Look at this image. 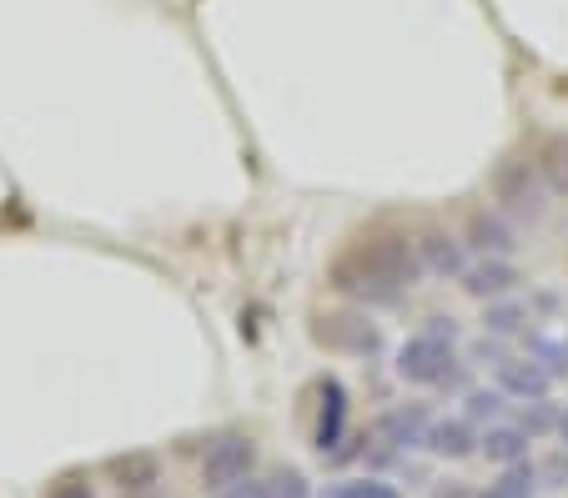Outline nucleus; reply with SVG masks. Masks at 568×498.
I'll return each instance as SVG.
<instances>
[{
	"label": "nucleus",
	"mask_w": 568,
	"mask_h": 498,
	"mask_svg": "<svg viewBox=\"0 0 568 498\" xmlns=\"http://www.w3.org/2000/svg\"><path fill=\"white\" fill-rule=\"evenodd\" d=\"M518 428H524L528 438L548 434V428H558V408H554L548 398H528V403H524V418H518Z\"/></svg>",
	"instance_id": "obj_20"
},
{
	"label": "nucleus",
	"mask_w": 568,
	"mask_h": 498,
	"mask_svg": "<svg viewBox=\"0 0 568 498\" xmlns=\"http://www.w3.org/2000/svg\"><path fill=\"white\" fill-rule=\"evenodd\" d=\"M252 464H257V448H252L247 434H216L202 454V484L212 494H226V488L247 484Z\"/></svg>",
	"instance_id": "obj_4"
},
{
	"label": "nucleus",
	"mask_w": 568,
	"mask_h": 498,
	"mask_svg": "<svg viewBox=\"0 0 568 498\" xmlns=\"http://www.w3.org/2000/svg\"><path fill=\"white\" fill-rule=\"evenodd\" d=\"M433 498H478V494H473V488H463V484H448V488H438Z\"/></svg>",
	"instance_id": "obj_27"
},
{
	"label": "nucleus",
	"mask_w": 568,
	"mask_h": 498,
	"mask_svg": "<svg viewBox=\"0 0 568 498\" xmlns=\"http://www.w3.org/2000/svg\"><path fill=\"white\" fill-rule=\"evenodd\" d=\"M428 408H393V413H383L377 418V444H387V448H423L428 444Z\"/></svg>",
	"instance_id": "obj_10"
},
{
	"label": "nucleus",
	"mask_w": 568,
	"mask_h": 498,
	"mask_svg": "<svg viewBox=\"0 0 568 498\" xmlns=\"http://www.w3.org/2000/svg\"><path fill=\"white\" fill-rule=\"evenodd\" d=\"M418 252H423V272H433V277H463L473 267L468 242L453 237V232H423Z\"/></svg>",
	"instance_id": "obj_8"
},
{
	"label": "nucleus",
	"mask_w": 568,
	"mask_h": 498,
	"mask_svg": "<svg viewBox=\"0 0 568 498\" xmlns=\"http://www.w3.org/2000/svg\"><path fill=\"white\" fill-rule=\"evenodd\" d=\"M544 192H548V182H544V172H538V162H524V156L504 162L494 176V196L504 202L508 217L538 222L544 217Z\"/></svg>",
	"instance_id": "obj_3"
},
{
	"label": "nucleus",
	"mask_w": 568,
	"mask_h": 498,
	"mask_svg": "<svg viewBox=\"0 0 568 498\" xmlns=\"http://www.w3.org/2000/svg\"><path fill=\"white\" fill-rule=\"evenodd\" d=\"M528 353H534L538 363H544L548 373H568V343H558V337H534V343H528Z\"/></svg>",
	"instance_id": "obj_22"
},
{
	"label": "nucleus",
	"mask_w": 568,
	"mask_h": 498,
	"mask_svg": "<svg viewBox=\"0 0 568 498\" xmlns=\"http://www.w3.org/2000/svg\"><path fill=\"white\" fill-rule=\"evenodd\" d=\"M458 343H443L433 333H413L408 343L397 347V378L418 383V388H458Z\"/></svg>",
	"instance_id": "obj_2"
},
{
	"label": "nucleus",
	"mask_w": 568,
	"mask_h": 498,
	"mask_svg": "<svg viewBox=\"0 0 568 498\" xmlns=\"http://www.w3.org/2000/svg\"><path fill=\"white\" fill-rule=\"evenodd\" d=\"M504 398H508L504 388H473L468 398H463V403H468V408H463V418H468V423H483V418L494 423V418H504Z\"/></svg>",
	"instance_id": "obj_19"
},
{
	"label": "nucleus",
	"mask_w": 568,
	"mask_h": 498,
	"mask_svg": "<svg viewBox=\"0 0 568 498\" xmlns=\"http://www.w3.org/2000/svg\"><path fill=\"white\" fill-rule=\"evenodd\" d=\"M528 444H534V438H528L518 423H494V428L483 434L478 454L488 458V464H504V468H508V464H524V458H528Z\"/></svg>",
	"instance_id": "obj_13"
},
{
	"label": "nucleus",
	"mask_w": 568,
	"mask_h": 498,
	"mask_svg": "<svg viewBox=\"0 0 568 498\" xmlns=\"http://www.w3.org/2000/svg\"><path fill=\"white\" fill-rule=\"evenodd\" d=\"M51 498H97V494H91V484L81 474H71V478H61V484L51 488Z\"/></svg>",
	"instance_id": "obj_24"
},
{
	"label": "nucleus",
	"mask_w": 568,
	"mask_h": 498,
	"mask_svg": "<svg viewBox=\"0 0 568 498\" xmlns=\"http://www.w3.org/2000/svg\"><path fill=\"white\" fill-rule=\"evenodd\" d=\"M317 393H322V408H317V438H312V444H317L322 458H333L347 438V408H353V403H347V388L337 378H322Z\"/></svg>",
	"instance_id": "obj_6"
},
{
	"label": "nucleus",
	"mask_w": 568,
	"mask_h": 498,
	"mask_svg": "<svg viewBox=\"0 0 568 498\" xmlns=\"http://www.w3.org/2000/svg\"><path fill=\"white\" fill-rule=\"evenodd\" d=\"M498 383H504V393H514V398H548V388H554V373L544 368V363L528 353V358H508L498 363Z\"/></svg>",
	"instance_id": "obj_11"
},
{
	"label": "nucleus",
	"mask_w": 568,
	"mask_h": 498,
	"mask_svg": "<svg viewBox=\"0 0 568 498\" xmlns=\"http://www.w3.org/2000/svg\"><path fill=\"white\" fill-rule=\"evenodd\" d=\"M327 498H403L387 478H353V484L327 488Z\"/></svg>",
	"instance_id": "obj_21"
},
{
	"label": "nucleus",
	"mask_w": 568,
	"mask_h": 498,
	"mask_svg": "<svg viewBox=\"0 0 568 498\" xmlns=\"http://www.w3.org/2000/svg\"><path fill=\"white\" fill-rule=\"evenodd\" d=\"M317 343L347 347V353H363V358H377V353H383V333H377L367 317H327V323L317 327Z\"/></svg>",
	"instance_id": "obj_9"
},
{
	"label": "nucleus",
	"mask_w": 568,
	"mask_h": 498,
	"mask_svg": "<svg viewBox=\"0 0 568 498\" xmlns=\"http://www.w3.org/2000/svg\"><path fill=\"white\" fill-rule=\"evenodd\" d=\"M418 277L423 252L418 237H408V232H377V237L347 247L333 267V287L357 303H397Z\"/></svg>",
	"instance_id": "obj_1"
},
{
	"label": "nucleus",
	"mask_w": 568,
	"mask_h": 498,
	"mask_svg": "<svg viewBox=\"0 0 568 498\" xmlns=\"http://www.w3.org/2000/svg\"><path fill=\"white\" fill-rule=\"evenodd\" d=\"M524 323H528V307L518 303V297H498V303L483 307V333H494V337L518 333Z\"/></svg>",
	"instance_id": "obj_16"
},
{
	"label": "nucleus",
	"mask_w": 568,
	"mask_h": 498,
	"mask_svg": "<svg viewBox=\"0 0 568 498\" xmlns=\"http://www.w3.org/2000/svg\"><path fill=\"white\" fill-rule=\"evenodd\" d=\"M518 267L508 257H478L468 272H463V293L468 297H483V303H498V297H514L518 287Z\"/></svg>",
	"instance_id": "obj_7"
},
{
	"label": "nucleus",
	"mask_w": 568,
	"mask_h": 498,
	"mask_svg": "<svg viewBox=\"0 0 568 498\" xmlns=\"http://www.w3.org/2000/svg\"><path fill=\"white\" fill-rule=\"evenodd\" d=\"M111 474H116L121 488H146V484H156V458H151V454L111 458Z\"/></svg>",
	"instance_id": "obj_18"
},
{
	"label": "nucleus",
	"mask_w": 568,
	"mask_h": 498,
	"mask_svg": "<svg viewBox=\"0 0 568 498\" xmlns=\"http://www.w3.org/2000/svg\"><path fill=\"white\" fill-rule=\"evenodd\" d=\"M473 358H478V363H494V368H498V363H508L504 358V343H498L494 333L483 337V343H473Z\"/></svg>",
	"instance_id": "obj_25"
},
{
	"label": "nucleus",
	"mask_w": 568,
	"mask_h": 498,
	"mask_svg": "<svg viewBox=\"0 0 568 498\" xmlns=\"http://www.w3.org/2000/svg\"><path fill=\"white\" fill-rule=\"evenodd\" d=\"M468 252H478V257H508V252L518 247V227L508 222L504 206H483V212H473L468 217Z\"/></svg>",
	"instance_id": "obj_5"
},
{
	"label": "nucleus",
	"mask_w": 568,
	"mask_h": 498,
	"mask_svg": "<svg viewBox=\"0 0 568 498\" xmlns=\"http://www.w3.org/2000/svg\"><path fill=\"white\" fill-rule=\"evenodd\" d=\"M232 498H312V484L297 474V468H277V474H267V478H257V484H236V488H226Z\"/></svg>",
	"instance_id": "obj_14"
},
{
	"label": "nucleus",
	"mask_w": 568,
	"mask_h": 498,
	"mask_svg": "<svg viewBox=\"0 0 568 498\" xmlns=\"http://www.w3.org/2000/svg\"><path fill=\"white\" fill-rule=\"evenodd\" d=\"M558 438H564V448H568V408H558Z\"/></svg>",
	"instance_id": "obj_28"
},
{
	"label": "nucleus",
	"mask_w": 568,
	"mask_h": 498,
	"mask_svg": "<svg viewBox=\"0 0 568 498\" xmlns=\"http://www.w3.org/2000/svg\"><path fill=\"white\" fill-rule=\"evenodd\" d=\"M534 488H538V468L534 464H508L504 478L488 484V494H478V498H534Z\"/></svg>",
	"instance_id": "obj_17"
},
{
	"label": "nucleus",
	"mask_w": 568,
	"mask_h": 498,
	"mask_svg": "<svg viewBox=\"0 0 568 498\" xmlns=\"http://www.w3.org/2000/svg\"><path fill=\"white\" fill-rule=\"evenodd\" d=\"M423 333L443 337V343H458V323H453V317H428V327H423Z\"/></svg>",
	"instance_id": "obj_26"
},
{
	"label": "nucleus",
	"mask_w": 568,
	"mask_h": 498,
	"mask_svg": "<svg viewBox=\"0 0 568 498\" xmlns=\"http://www.w3.org/2000/svg\"><path fill=\"white\" fill-rule=\"evenodd\" d=\"M478 444L483 438L473 434V423L468 418H443V423H433L428 428V454H438V458H468V454H478Z\"/></svg>",
	"instance_id": "obj_12"
},
{
	"label": "nucleus",
	"mask_w": 568,
	"mask_h": 498,
	"mask_svg": "<svg viewBox=\"0 0 568 498\" xmlns=\"http://www.w3.org/2000/svg\"><path fill=\"white\" fill-rule=\"evenodd\" d=\"M538 478H544V488H564V484H568V448L548 458V464L538 468Z\"/></svg>",
	"instance_id": "obj_23"
},
{
	"label": "nucleus",
	"mask_w": 568,
	"mask_h": 498,
	"mask_svg": "<svg viewBox=\"0 0 568 498\" xmlns=\"http://www.w3.org/2000/svg\"><path fill=\"white\" fill-rule=\"evenodd\" d=\"M538 172H544L548 192L554 196H568V131L544 141V152H538Z\"/></svg>",
	"instance_id": "obj_15"
}]
</instances>
